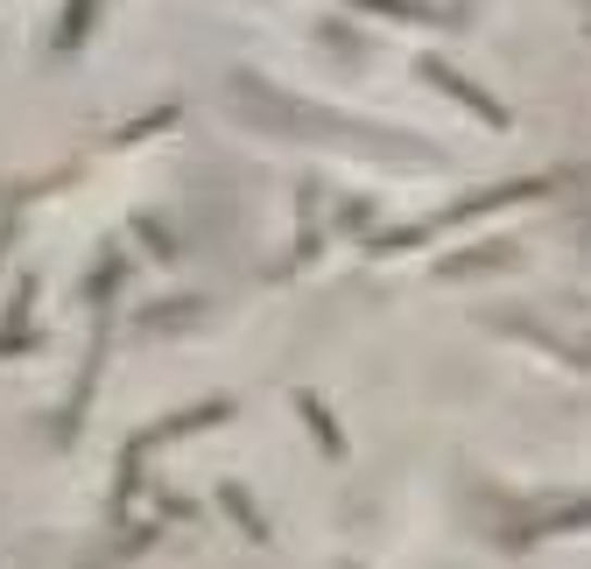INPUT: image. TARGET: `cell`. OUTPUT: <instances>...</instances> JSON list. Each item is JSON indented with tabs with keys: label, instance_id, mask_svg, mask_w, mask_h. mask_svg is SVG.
<instances>
[{
	"label": "cell",
	"instance_id": "10",
	"mask_svg": "<svg viewBox=\"0 0 591 569\" xmlns=\"http://www.w3.org/2000/svg\"><path fill=\"white\" fill-rule=\"evenodd\" d=\"M360 8L394 14V22H437V14H430V8H416V0H360Z\"/></svg>",
	"mask_w": 591,
	"mask_h": 569
},
{
	"label": "cell",
	"instance_id": "11",
	"mask_svg": "<svg viewBox=\"0 0 591 569\" xmlns=\"http://www.w3.org/2000/svg\"><path fill=\"white\" fill-rule=\"evenodd\" d=\"M135 232H141V246H148V253H162V261H176V239H169V232H162V226H155V218H141V226H135Z\"/></svg>",
	"mask_w": 591,
	"mask_h": 569
},
{
	"label": "cell",
	"instance_id": "1",
	"mask_svg": "<svg viewBox=\"0 0 591 569\" xmlns=\"http://www.w3.org/2000/svg\"><path fill=\"white\" fill-rule=\"evenodd\" d=\"M232 99L247 106V119H261V127H275V134H310V141H360V148H374V155H416V162H437V148L423 141V134L380 127V119L317 113V106H282V99H275L261 78H247V71L232 78Z\"/></svg>",
	"mask_w": 591,
	"mask_h": 569
},
{
	"label": "cell",
	"instance_id": "8",
	"mask_svg": "<svg viewBox=\"0 0 591 569\" xmlns=\"http://www.w3.org/2000/svg\"><path fill=\"white\" fill-rule=\"evenodd\" d=\"M121 281H127V253H106V267L92 275V289H85V295H92V303H106V295L121 289Z\"/></svg>",
	"mask_w": 591,
	"mask_h": 569
},
{
	"label": "cell",
	"instance_id": "12",
	"mask_svg": "<svg viewBox=\"0 0 591 569\" xmlns=\"http://www.w3.org/2000/svg\"><path fill=\"white\" fill-rule=\"evenodd\" d=\"M169 119H176V106L148 113V119H135V127H127V134H113V148H121V141H141V134H155V127H169Z\"/></svg>",
	"mask_w": 591,
	"mask_h": 569
},
{
	"label": "cell",
	"instance_id": "4",
	"mask_svg": "<svg viewBox=\"0 0 591 569\" xmlns=\"http://www.w3.org/2000/svg\"><path fill=\"white\" fill-rule=\"evenodd\" d=\"M296 408H303V422L317 429V443H324V457H345V429L331 422V408H324L317 394H310V387H296Z\"/></svg>",
	"mask_w": 591,
	"mask_h": 569
},
{
	"label": "cell",
	"instance_id": "3",
	"mask_svg": "<svg viewBox=\"0 0 591 569\" xmlns=\"http://www.w3.org/2000/svg\"><path fill=\"white\" fill-rule=\"evenodd\" d=\"M423 78H430V85H437V92H451V99H457V106H471V113H479V119H486V127H507V106H500V99H486V92H479V85H471V78H465V71H451V64H443V56H423Z\"/></svg>",
	"mask_w": 591,
	"mask_h": 569
},
{
	"label": "cell",
	"instance_id": "5",
	"mask_svg": "<svg viewBox=\"0 0 591 569\" xmlns=\"http://www.w3.org/2000/svg\"><path fill=\"white\" fill-rule=\"evenodd\" d=\"M218 506H226V514L247 528V542L268 548V520H261V506H254V492H247V485H218Z\"/></svg>",
	"mask_w": 591,
	"mask_h": 569
},
{
	"label": "cell",
	"instance_id": "2",
	"mask_svg": "<svg viewBox=\"0 0 591 569\" xmlns=\"http://www.w3.org/2000/svg\"><path fill=\"white\" fill-rule=\"evenodd\" d=\"M232 415V401H198V408H184V415H162V422H148L135 443H127V457H148L155 443H176V437H198V429H212V422H226Z\"/></svg>",
	"mask_w": 591,
	"mask_h": 569
},
{
	"label": "cell",
	"instance_id": "7",
	"mask_svg": "<svg viewBox=\"0 0 591 569\" xmlns=\"http://www.w3.org/2000/svg\"><path fill=\"white\" fill-rule=\"evenodd\" d=\"M92 8H99V0H71V8H64V22H56V56H71V50L85 42V28H92Z\"/></svg>",
	"mask_w": 591,
	"mask_h": 569
},
{
	"label": "cell",
	"instance_id": "9",
	"mask_svg": "<svg viewBox=\"0 0 591 569\" xmlns=\"http://www.w3.org/2000/svg\"><path fill=\"white\" fill-rule=\"evenodd\" d=\"M28 295H36V281H22V289H14V324L28 317ZM28 344V331H0V352H22Z\"/></svg>",
	"mask_w": 591,
	"mask_h": 569
},
{
	"label": "cell",
	"instance_id": "6",
	"mask_svg": "<svg viewBox=\"0 0 591 569\" xmlns=\"http://www.w3.org/2000/svg\"><path fill=\"white\" fill-rule=\"evenodd\" d=\"M507 261H521V253H514L507 239H493V246H471V253H457V261H443V275H486V267H507Z\"/></svg>",
	"mask_w": 591,
	"mask_h": 569
}]
</instances>
